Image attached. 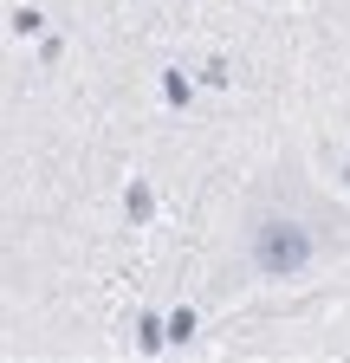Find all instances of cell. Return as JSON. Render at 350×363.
<instances>
[{
  "mask_svg": "<svg viewBox=\"0 0 350 363\" xmlns=\"http://www.w3.org/2000/svg\"><path fill=\"white\" fill-rule=\"evenodd\" d=\"M305 259H312V234L298 220H273V227L253 234V266L259 272H298Z\"/></svg>",
  "mask_w": 350,
  "mask_h": 363,
  "instance_id": "cell-1",
  "label": "cell"
}]
</instances>
